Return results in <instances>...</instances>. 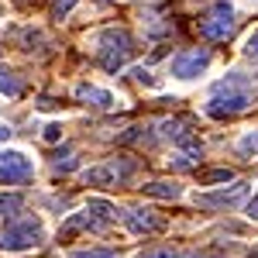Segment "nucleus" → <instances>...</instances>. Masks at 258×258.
I'll list each match as a JSON object with an SVG mask.
<instances>
[{
	"instance_id": "30",
	"label": "nucleus",
	"mask_w": 258,
	"mask_h": 258,
	"mask_svg": "<svg viewBox=\"0 0 258 258\" xmlns=\"http://www.w3.org/2000/svg\"><path fill=\"white\" fill-rule=\"evenodd\" d=\"M193 258H197V255H193Z\"/></svg>"
},
{
	"instance_id": "9",
	"label": "nucleus",
	"mask_w": 258,
	"mask_h": 258,
	"mask_svg": "<svg viewBox=\"0 0 258 258\" xmlns=\"http://www.w3.org/2000/svg\"><path fill=\"white\" fill-rule=\"evenodd\" d=\"M244 193H248V186L238 182V186H231V189H224V193H200L197 203H203V207H234Z\"/></svg>"
},
{
	"instance_id": "26",
	"label": "nucleus",
	"mask_w": 258,
	"mask_h": 258,
	"mask_svg": "<svg viewBox=\"0 0 258 258\" xmlns=\"http://www.w3.org/2000/svg\"><path fill=\"white\" fill-rule=\"evenodd\" d=\"M248 217L258 220V200H251V203H248Z\"/></svg>"
},
{
	"instance_id": "24",
	"label": "nucleus",
	"mask_w": 258,
	"mask_h": 258,
	"mask_svg": "<svg viewBox=\"0 0 258 258\" xmlns=\"http://www.w3.org/2000/svg\"><path fill=\"white\" fill-rule=\"evenodd\" d=\"M45 138H48V141H59L62 138V127H59V124H48V127H45Z\"/></svg>"
},
{
	"instance_id": "11",
	"label": "nucleus",
	"mask_w": 258,
	"mask_h": 258,
	"mask_svg": "<svg viewBox=\"0 0 258 258\" xmlns=\"http://www.w3.org/2000/svg\"><path fill=\"white\" fill-rule=\"evenodd\" d=\"M86 227H103L100 220H93V214L86 210V214H73V217L62 224V231H59V238L62 241H69L73 234H80V231H86Z\"/></svg>"
},
{
	"instance_id": "2",
	"label": "nucleus",
	"mask_w": 258,
	"mask_h": 258,
	"mask_svg": "<svg viewBox=\"0 0 258 258\" xmlns=\"http://www.w3.org/2000/svg\"><path fill=\"white\" fill-rule=\"evenodd\" d=\"M97 45H100V66H103V69H110V73H117L120 66L127 62V55L135 52L131 35H127V31H117V28L100 31V35H97Z\"/></svg>"
},
{
	"instance_id": "13",
	"label": "nucleus",
	"mask_w": 258,
	"mask_h": 258,
	"mask_svg": "<svg viewBox=\"0 0 258 258\" xmlns=\"http://www.w3.org/2000/svg\"><path fill=\"white\" fill-rule=\"evenodd\" d=\"M83 179L93 182V186H114L117 182V172H114V165H97V169H86Z\"/></svg>"
},
{
	"instance_id": "1",
	"label": "nucleus",
	"mask_w": 258,
	"mask_h": 258,
	"mask_svg": "<svg viewBox=\"0 0 258 258\" xmlns=\"http://www.w3.org/2000/svg\"><path fill=\"white\" fill-rule=\"evenodd\" d=\"M251 107V80L241 76V73H227L224 80L214 83L210 90V103H207V114L210 117H234L241 110Z\"/></svg>"
},
{
	"instance_id": "10",
	"label": "nucleus",
	"mask_w": 258,
	"mask_h": 258,
	"mask_svg": "<svg viewBox=\"0 0 258 258\" xmlns=\"http://www.w3.org/2000/svg\"><path fill=\"white\" fill-rule=\"evenodd\" d=\"M76 100L90 103V107H100V110L114 107V97H110L107 90H97V86H90V83H80V86H76Z\"/></svg>"
},
{
	"instance_id": "14",
	"label": "nucleus",
	"mask_w": 258,
	"mask_h": 258,
	"mask_svg": "<svg viewBox=\"0 0 258 258\" xmlns=\"http://www.w3.org/2000/svg\"><path fill=\"white\" fill-rule=\"evenodd\" d=\"M90 214H97L100 224H107V220H117V207L110 203V200H100V197H90V207H86Z\"/></svg>"
},
{
	"instance_id": "23",
	"label": "nucleus",
	"mask_w": 258,
	"mask_h": 258,
	"mask_svg": "<svg viewBox=\"0 0 258 258\" xmlns=\"http://www.w3.org/2000/svg\"><path fill=\"white\" fill-rule=\"evenodd\" d=\"M172 169H193V159L189 155H176L172 159Z\"/></svg>"
},
{
	"instance_id": "8",
	"label": "nucleus",
	"mask_w": 258,
	"mask_h": 258,
	"mask_svg": "<svg viewBox=\"0 0 258 258\" xmlns=\"http://www.w3.org/2000/svg\"><path fill=\"white\" fill-rule=\"evenodd\" d=\"M124 220H127V227H131L135 234H155V231H162V227H165V220L155 217L152 210H131Z\"/></svg>"
},
{
	"instance_id": "20",
	"label": "nucleus",
	"mask_w": 258,
	"mask_h": 258,
	"mask_svg": "<svg viewBox=\"0 0 258 258\" xmlns=\"http://www.w3.org/2000/svg\"><path fill=\"white\" fill-rule=\"evenodd\" d=\"M73 258H117V251H110V248H90V251H73Z\"/></svg>"
},
{
	"instance_id": "21",
	"label": "nucleus",
	"mask_w": 258,
	"mask_h": 258,
	"mask_svg": "<svg viewBox=\"0 0 258 258\" xmlns=\"http://www.w3.org/2000/svg\"><path fill=\"white\" fill-rule=\"evenodd\" d=\"M131 76H135L138 83H145V86H155V76H152L148 69H141V66H138V69H131Z\"/></svg>"
},
{
	"instance_id": "18",
	"label": "nucleus",
	"mask_w": 258,
	"mask_h": 258,
	"mask_svg": "<svg viewBox=\"0 0 258 258\" xmlns=\"http://www.w3.org/2000/svg\"><path fill=\"white\" fill-rule=\"evenodd\" d=\"M238 152H241V155H258V127H255V131H248V135L238 141Z\"/></svg>"
},
{
	"instance_id": "22",
	"label": "nucleus",
	"mask_w": 258,
	"mask_h": 258,
	"mask_svg": "<svg viewBox=\"0 0 258 258\" xmlns=\"http://www.w3.org/2000/svg\"><path fill=\"white\" fill-rule=\"evenodd\" d=\"M141 258H176V251L172 248H152V251H145Z\"/></svg>"
},
{
	"instance_id": "4",
	"label": "nucleus",
	"mask_w": 258,
	"mask_h": 258,
	"mask_svg": "<svg viewBox=\"0 0 258 258\" xmlns=\"http://www.w3.org/2000/svg\"><path fill=\"white\" fill-rule=\"evenodd\" d=\"M200 35L210 41H224L234 35V14H231V7L227 4H217L207 18L200 21Z\"/></svg>"
},
{
	"instance_id": "16",
	"label": "nucleus",
	"mask_w": 258,
	"mask_h": 258,
	"mask_svg": "<svg viewBox=\"0 0 258 258\" xmlns=\"http://www.w3.org/2000/svg\"><path fill=\"white\" fill-rule=\"evenodd\" d=\"M200 186H214V182H231L234 179V172L231 169H207V172H197Z\"/></svg>"
},
{
	"instance_id": "19",
	"label": "nucleus",
	"mask_w": 258,
	"mask_h": 258,
	"mask_svg": "<svg viewBox=\"0 0 258 258\" xmlns=\"http://www.w3.org/2000/svg\"><path fill=\"white\" fill-rule=\"evenodd\" d=\"M73 7H76V0H52V18L62 21L69 11H73Z\"/></svg>"
},
{
	"instance_id": "15",
	"label": "nucleus",
	"mask_w": 258,
	"mask_h": 258,
	"mask_svg": "<svg viewBox=\"0 0 258 258\" xmlns=\"http://www.w3.org/2000/svg\"><path fill=\"white\" fill-rule=\"evenodd\" d=\"M21 80L14 69H7V66H0V93H7V97H21Z\"/></svg>"
},
{
	"instance_id": "17",
	"label": "nucleus",
	"mask_w": 258,
	"mask_h": 258,
	"mask_svg": "<svg viewBox=\"0 0 258 258\" xmlns=\"http://www.w3.org/2000/svg\"><path fill=\"white\" fill-rule=\"evenodd\" d=\"M21 207H24V197H21V193H0V217L18 214Z\"/></svg>"
},
{
	"instance_id": "7",
	"label": "nucleus",
	"mask_w": 258,
	"mask_h": 258,
	"mask_svg": "<svg viewBox=\"0 0 258 258\" xmlns=\"http://www.w3.org/2000/svg\"><path fill=\"white\" fill-rule=\"evenodd\" d=\"M159 127H162L165 138H172L176 145H186V141L193 138V131H197V117H189V114H182V117H165Z\"/></svg>"
},
{
	"instance_id": "25",
	"label": "nucleus",
	"mask_w": 258,
	"mask_h": 258,
	"mask_svg": "<svg viewBox=\"0 0 258 258\" xmlns=\"http://www.w3.org/2000/svg\"><path fill=\"white\" fill-rule=\"evenodd\" d=\"M244 48H248V55H258V31L248 38V45H244Z\"/></svg>"
},
{
	"instance_id": "6",
	"label": "nucleus",
	"mask_w": 258,
	"mask_h": 258,
	"mask_svg": "<svg viewBox=\"0 0 258 258\" xmlns=\"http://www.w3.org/2000/svg\"><path fill=\"white\" fill-rule=\"evenodd\" d=\"M35 172L31 159L24 152H0V182H18Z\"/></svg>"
},
{
	"instance_id": "27",
	"label": "nucleus",
	"mask_w": 258,
	"mask_h": 258,
	"mask_svg": "<svg viewBox=\"0 0 258 258\" xmlns=\"http://www.w3.org/2000/svg\"><path fill=\"white\" fill-rule=\"evenodd\" d=\"M11 138V127H7V124H0V141H7Z\"/></svg>"
},
{
	"instance_id": "12",
	"label": "nucleus",
	"mask_w": 258,
	"mask_h": 258,
	"mask_svg": "<svg viewBox=\"0 0 258 258\" xmlns=\"http://www.w3.org/2000/svg\"><path fill=\"white\" fill-rule=\"evenodd\" d=\"M141 189H145V197H155V200H179L182 197V186L165 182V179H155V182H148V186H141Z\"/></svg>"
},
{
	"instance_id": "29",
	"label": "nucleus",
	"mask_w": 258,
	"mask_h": 258,
	"mask_svg": "<svg viewBox=\"0 0 258 258\" xmlns=\"http://www.w3.org/2000/svg\"><path fill=\"white\" fill-rule=\"evenodd\" d=\"M97 4H114V0H97Z\"/></svg>"
},
{
	"instance_id": "5",
	"label": "nucleus",
	"mask_w": 258,
	"mask_h": 258,
	"mask_svg": "<svg viewBox=\"0 0 258 258\" xmlns=\"http://www.w3.org/2000/svg\"><path fill=\"white\" fill-rule=\"evenodd\" d=\"M207 66H210V52L207 48H189V52H179L172 59V76L176 80H197Z\"/></svg>"
},
{
	"instance_id": "28",
	"label": "nucleus",
	"mask_w": 258,
	"mask_h": 258,
	"mask_svg": "<svg viewBox=\"0 0 258 258\" xmlns=\"http://www.w3.org/2000/svg\"><path fill=\"white\" fill-rule=\"evenodd\" d=\"M248 258H258V248H255V251H251V255H248Z\"/></svg>"
},
{
	"instance_id": "3",
	"label": "nucleus",
	"mask_w": 258,
	"mask_h": 258,
	"mask_svg": "<svg viewBox=\"0 0 258 258\" xmlns=\"http://www.w3.org/2000/svg\"><path fill=\"white\" fill-rule=\"evenodd\" d=\"M38 241H41V224L35 217H28V220L11 224V227L0 234V248H7V251H28V248H35Z\"/></svg>"
}]
</instances>
